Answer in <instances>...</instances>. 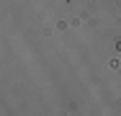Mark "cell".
Here are the masks:
<instances>
[]
</instances>
